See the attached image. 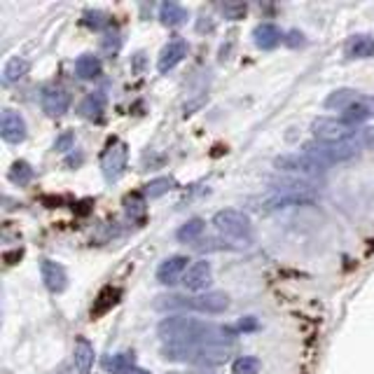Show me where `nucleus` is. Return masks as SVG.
<instances>
[{"instance_id": "c756f323", "label": "nucleus", "mask_w": 374, "mask_h": 374, "mask_svg": "<svg viewBox=\"0 0 374 374\" xmlns=\"http://www.w3.org/2000/svg\"><path fill=\"white\" fill-rule=\"evenodd\" d=\"M101 45H104V49L108 54H115L117 49H120V45H122V40H120V35H113V33H108L106 38H104V42H101Z\"/></svg>"}, {"instance_id": "7ed1b4c3", "label": "nucleus", "mask_w": 374, "mask_h": 374, "mask_svg": "<svg viewBox=\"0 0 374 374\" xmlns=\"http://www.w3.org/2000/svg\"><path fill=\"white\" fill-rule=\"evenodd\" d=\"M127 161H129V148L127 143L120 138H110L104 155H101V171L108 182H117L127 171Z\"/></svg>"}, {"instance_id": "cd10ccee", "label": "nucleus", "mask_w": 374, "mask_h": 374, "mask_svg": "<svg viewBox=\"0 0 374 374\" xmlns=\"http://www.w3.org/2000/svg\"><path fill=\"white\" fill-rule=\"evenodd\" d=\"M124 208H127L129 216H143L145 213V199L138 194H131L124 199Z\"/></svg>"}, {"instance_id": "39448f33", "label": "nucleus", "mask_w": 374, "mask_h": 374, "mask_svg": "<svg viewBox=\"0 0 374 374\" xmlns=\"http://www.w3.org/2000/svg\"><path fill=\"white\" fill-rule=\"evenodd\" d=\"M274 166L278 171H288L295 175H302V178H320L325 173V166L318 164L316 159H311L304 152H290V155H281L274 159Z\"/></svg>"}, {"instance_id": "f257e3e1", "label": "nucleus", "mask_w": 374, "mask_h": 374, "mask_svg": "<svg viewBox=\"0 0 374 374\" xmlns=\"http://www.w3.org/2000/svg\"><path fill=\"white\" fill-rule=\"evenodd\" d=\"M213 227L223 237L237 241V244H244V246L251 244L253 223H251V218L246 213H241V211H234V208L218 211L213 216Z\"/></svg>"}, {"instance_id": "ddd939ff", "label": "nucleus", "mask_w": 374, "mask_h": 374, "mask_svg": "<svg viewBox=\"0 0 374 374\" xmlns=\"http://www.w3.org/2000/svg\"><path fill=\"white\" fill-rule=\"evenodd\" d=\"M253 38H255V45H258L260 49H274L281 45V40H285L281 28H278L276 24H271V21H265V24H260L258 28H255Z\"/></svg>"}, {"instance_id": "0eeeda50", "label": "nucleus", "mask_w": 374, "mask_h": 374, "mask_svg": "<svg viewBox=\"0 0 374 374\" xmlns=\"http://www.w3.org/2000/svg\"><path fill=\"white\" fill-rule=\"evenodd\" d=\"M189 309L208 313V316H218V313H225L230 309V297H227V292H220V290L201 292V295L189 299Z\"/></svg>"}, {"instance_id": "a211bd4d", "label": "nucleus", "mask_w": 374, "mask_h": 374, "mask_svg": "<svg viewBox=\"0 0 374 374\" xmlns=\"http://www.w3.org/2000/svg\"><path fill=\"white\" fill-rule=\"evenodd\" d=\"M94 347L89 344V339H85V337H80L77 344H75V354H73V358H75V368L80 374H89L92 368H94Z\"/></svg>"}, {"instance_id": "f03ea898", "label": "nucleus", "mask_w": 374, "mask_h": 374, "mask_svg": "<svg viewBox=\"0 0 374 374\" xmlns=\"http://www.w3.org/2000/svg\"><path fill=\"white\" fill-rule=\"evenodd\" d=\"M304 155H309L311 159H316L318 164L330 166V164H339V161H349L351 157L358 155V141L349 143H306L304 145Z\"/></svg>"}, {"instance_id": "4468645a", "label": "nucleus", "mask_w": 374, "mask_h": 374, "mask_svg": "<svg viewBox=\"0 0 374 374\" xmlns=\"http://www.w3.org/2000/svg\"><path fill=\"white\" fill-rule=\"evenodd\" d=\"M75 75L80 80H99L104 75V63L96 54H82L75 61Z\"/></svg>"}, {"instance_id": "4be33fe9", "label": "nucleus", "mask_w": 374, "mask_h": 374, "mask_svg": "<svg viewBox=\"0 0 374 374\" xmlns=\"http://www.w3.org/2000/svg\"><path fill=\"white\" fill-rule=\"evenodd\" d=\"M206 230V223H204L201 218H189L187 223H182L178 227V232H175V239L180 241V244H192L197 241Z\"/></svg>"}, {"instance_id": "c9c22d12", "label": "nucleus", "mask_w": 374, "mask_h": 374, "mask_svg": "<svg viewBox=\"0 0 374 374\" xmlns=\"http://www.w3.org/2000/svg\"><path fill=\"white\" fill-rule=\"evenodd\" d=\"M370 106H372V115H374V101H370Z\"/></svg>"}, {"instance_id": "6ab92c4d", "label": "nucleus", "mask_w": 374, "mask_h": 374, "mask_svg": "<svg viewBox=\"0 0 374 374\" xmlns=\"http://www.w3.org/2000/svg\"><path fill=\"white\" fill-rule=\"evenodd\" d=\"M159 19L164 26L175 28V26H180L187 21V10L178 3H161L159 5Z\"/></svg>"}, {"instance_id": "b1692460", "label": "nucleus", "mask_w": 374, "mask_h": 374, "mask_svg": "<svg viewBox=\"0 0 374 374\" xmlns=\"http://www.w3.org/2000/svg\"><path fill=\"white\" fill-rule=\"evenodd\" d=\"M33 175H35V171H33V166L28 164V161H14L10 173H7V178H10L14 185L24 187V185H28V182L33 180Z\"/></svg>"}, {"instance_id": "6e6552de", "label": "nucleus", "mask_w": 374, "mask_h": 374, "mask_svg": "<svg viewBox=\"0 0 374 374\" xmlns=\"http://www.w3.org/2000/svg\"><path fill=\"white\" fill-rule=\"evenodd\" d=\"M40 106L49 117H61L70 108V94L63 87H45L40 94Z\"/></svg>"}, {"instance_id": "20e7f679", "label": "nucleus", "mask_w": 374, "mask_h": 374, "mask_svg": "<svg viewBox=\"0 0 374 374\" xmlns=\"http://www.w3.org/2000/svg\"><path fill=\"white\" fill-rule=\"evenodd\" d=\"M311 131L318 143H349L356 141V127L335 117H318L311 124Z\"/></svg>"}, {"instance_id": "c85d7f7f", "label": "nucleus", "mask_w": 374, "mask_h": 374, "mask_svg": "<svg viewBox=\"0 0 374 374\" xmlns=\"http://www.w3.org/2000/svg\"><path fill=\"white\" fill-rule=\"evenodd\" d=\"M73 145H75V134H73V131H63L61 136H56L54 150H56V152H70Z\"/></svg>"}, {"instance_id": "72a5a7b5", "label": "nucleus", "mask_w": 374, "mask_h": 374, "mask_svg": "<svg viewBox=\"0 0 374 374\" xmlns=\"http://www.w3.org/2000/svg\"><path fill=\"white\" fill-rule=\"evenodd\" d=\"M302 38H304V35H302V33L292 31V33H290V38H288V40H285V42H288V45H292V47H295V45H297V42H299V45H302V42H304Z\"/></svg>"}, {"instance_id": "473e14b6", "label": "nucleus", "mask_w": 374, "mask_h": 374, "mask_svg": "<svg viewBox=\"0 0 374 374\" xmlns=\"http://www.w3.org/2000/svg\"><path fill=\"white\" fill-rule=\"evenodd\" d=\"M223 12H225L230 19H237L239 14H246V5H225Z\"/></svg>"}, {"instance_id": "423d86ee", "label": "nucleus", "mask_w": 374, "mask_h": 374, "mask_svg": "<svg viewBox=\"0 0 374 374\" xmlns=\"http://www.w3.org/2000/svg\"><path fill=\"white\" fill-rule=\"evenodd\" d=\"M0 136H3L5 143H12V145H19L26 141L28 127H26V120L17 110L12 108L3 110V117H0Z\"/></svg>"}, {"instance_id": "2eb2a0df", "label": "nucleus", "mask_w": 374, "mask_h": 374, "mask_svg": "<svg viewBox=\"0 0 374 374\" xmlns=\"http://www.w3.org/2000/svg\"><path fill=\"white\" fill-rule=\"evenodd\" d=\"M106 104H108V99H106L104 92L87 94L85 101L80 104V115L87 117V120H101L106 113Z\"/></svg>"}, {"instance_id": "393cba45", "label": "nucleus", "mask_w": 374, "mask_h": 374, "mask_svg": "<svg viewBox=\"0 0 374 374\" xmlns=\"http://www.w3.org/2000/svg\"><path fill=\"white\" fill-rule=\"evenodd\" d=\"M175 187V180L173 178H155V180H150L148 185H145V197L148 199H159V197H164V194H168L171 189Z\"/></svg>"}, {"instance_id": "dca6fc26", "label": "nucleus", "mask_w": 374, "mask_h": 374, "mask_svg": "<svg viewBox=\"0 0 374 374\" xmlns=\"http://www.w3.org/2000/svg\"><path fill=\"white\" fill-rule=\"evenodd\" d=\"M347 56L349 58H372L374 56V35H354L347 42Z\"/></svg>"}, {"instance_id": "bb28decb", "label": "nucleus", "mask_w": 374, "mask_h": 374, "mask_svg": "<svg viewBox=\"0 0 374 374\" xmlns=\"http://www.w3.org/2000/svg\"><path fill=\"white\" fill-rule=\"evenodd\" d=\"M82 24L87 28H92V31H104V28L110 24V17L101 10H87L82 14Z\"/></svg>"}, {"instance_id": "2f4dec72", "label": "nucleus", "mask_w": 374, "mask_h": 374, "mask_svg": "<svg viewBox=\"0 0 374 374\" xmlns=\"http://www.w3.org/2000/svg\"><path fill=\"white\" fill-rule=\"evenodd\" d=\"M251 330H258V320H255L253 316H248V318H244V320L237 323L234 332H251Z\"/></svg>"}, {"instance_id": "f8f14e48", "label": "nucleus", "mask_w": 374, "mask_h": 374, "mask_svg": "<svg viewBox=\"0 0 374 374\" xmlns=\"http://www.w3.org/2000/svg\"><path fill=\"white\" fill-rule=\"evenodd\" d=\"M40 276L42 281H45V288L49 292H63L68 288V274H66V269L58 265L54 260H42L40 262Z\"/></svg>"}, {"instance_id": "f3484780", "label": "nucleus", "mask_w": 374, "mask_h": 374, "mask_svg": "<svg viewBox=\"0 0 374 374\" xmlns=\"http://www.w3.org/2000/svg\"><path fill=\"white\" fill-rule=\"evenodd\" d=\"M106 372L110 374H131L136 370V356L131 351H122V354H113L110 358H106L104 363Z\"/></svg>"}, {"instance_id": "7c9ffc66", "label": "nucleus", "mask_w": 374, "mask_h": 374, "mask_svg": "<svg viewBox=\"0 0 374 374\" xmlns=\"http://www.w3.org/2000/svg\"><path fill=\"white\" fill-rule=\"evenodd\" d=\"M358 143L365 145V148H370L374 150V129H363V131H358Z\"/></svg>"}, {"instance_id": "9d476101", "label": "nucleus", "mask_w": 374, "mask_h": 374, "mask_svg": "<svg viewBox=\"0 0 374 374\" xmlns=\"http://www.w3.org/2000/svg\"><path fill=\"white\" fill-rule=\"evenodd\" d=\"M187 258L185 255H171V258H166L161 265L157 267V281L161 285H173L178 283L182 276L187 274Z\"/></svg>"}, {"instance_id": "412c9836", "label": "nucleus", "mask_w": 374, "mask_h": 374, "mask_svg": "<svg viewBox=\"0 0 374 374\" xmlns=\"http://www.w3.org/2000/svg\"><path fill=\"white\" fill-rule=\"evenodd\" d=\"M28 61L26 58H21V56H12L10 61L5 63V68H3V85H14V82H19L21 77H26L28 75Z\"/></svg>"}, {"instance_id": "aec40b11", "label": "nucleus", "mask_w": 374, "mask_h": 374, "mask_svg": "<svg viewBox=\"0 0 374 374\" xmlns=\"http://www.w3.org/2000/svg\"><path fill=\"white\" fill-rule=\"evenodd\" d=\"M361 101V94H358L356 89H349V87H344V89H337V92H332L330 96L325 99V108H337V110H347L349 106H354V104H358Z\"/></svg>"}, {"instance_id": "1a4fd4ad", "label": "nucleus", "mask_w": 374, "mask_h": 374, "mask_svg": "<svg viewBox=\"0 0 374 374\" xmlns=\"http://www.w3.org/2000/svg\"><path fill=\"white\" fill-rule=\"evenodd\" d=\"M211 281H213V269H211V262H206V260L189 265L187 274L182 276V285H185V290H189V292L206 290Z\"/></svg>"}, {"instance_id": "a878e982", "label": "nucleus", "mask_w": 374, "mask_h": 374, "mask_svg": "<svg viewBox=\"0 0 374 374\" xmlns=\"http://www.w3.org/2000/svg\"><path fill=\"white\" fill-rule=\"evenodd\" d=\"M262 368L260 358L255 356H239L232 365V374H258Z\"/></svg>"}, {"instance_id": "5701e85b", "label": "nucleus", "mask_w": 374, "mask_h": 374, "mask_svg": "<svg viewBox=\"0 0 374 374\" xmlns=\"http://www.w3.org/2000/svg\"><path fill=\"white\" fill-rule=\"evenodd\" d=\"M372 115V106L368 104V101H358V104H354V106H349L347 110L342 113V120L347 122V124H351V127H356V124H363L368 117Z\"/></svg>"}, {"instance_id": "f704fd0d", "label": "nucleus", "mask_w": 374, "mask_h": 374, "mask_svg": "<svg viewBox=\"0 0 374 374\" xmlns=\"http://www.w3.org/2000/svg\"><path fill=\"white\" fill-rule=\"evenodd\" d=\"M131 374H150L148 370H141V368H136L134 372H131Z\"/></svg>"}, {"instance_id": "9b49d317", "label": "nucleus", "mask_w": 374, "mask_h": 374, "mask_svg": "<svg viewBox=\"0 0 374 374\" xmlns=\"http://www.w3.org/2000/svg\"><path fill=\"white\" fill-rule=\"evenodd\" d=\"M185 56H187V42L185 40L182 38L168 40V45L161 49V54L157 58V70L161 73V75H166V73L173 70Z\"/></svg>"}]
</instances>
